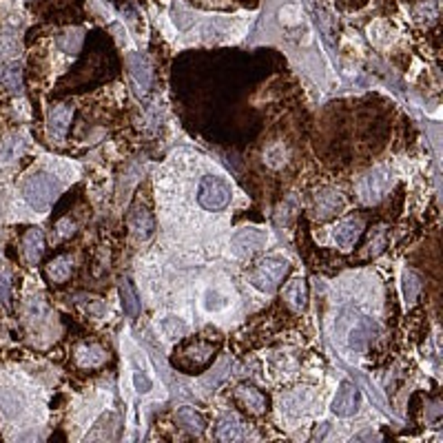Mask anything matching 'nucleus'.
<instances>
[{
	"mask_svg": "<svg viewBox=\"0 0 443 443\" xmlns=\"http://www.w3.org/2000/svg\"><path fill=\"white\" fill-rule=\"evenodd\" d=\"M56 230H58V237H69V235L73 233V224H71V219H60V222H58V226H56Z\"/></svg>",
	"mask_w": 443,
	"mask_h": 443,
	"instance_id": "obj_30",
	"label": "nucleus"
},
{
	"mask_svg": "<svg viewBox=\"0 0 443 443\" xmlns=\"http://www.w3.org/2000/svg\"><path fill=\"white\" fill-rule=\"evenodd\" d=\"M228 306H230V297L224 291H219L217 286L206 288L204 297H202V308L206 313H222V311H226Z\"/></svg>",
	"mask_w": 443,
	"mask_h": 443,
	"instance_id": "obj_17",
	"label": "nucleus"
},
{
	"mask_svg": "<svg viewBox=\"0 0 443 443\" xmlns=\"http://www.w3.org/2000/svg\"><path fill=\"white\" fill-rule=\"evenodd\" d=\"M286 270H288L286 259L270 255L257 264V268L253 270V275H250V284L262 293H273L277 288V284L282 282V277L286 275Z\"/></svg>",
	"mask_w": 443,
	"mask_h": 443,
	"instance_id": "obj_3",
	"label": "nucleus"
},
{
	"mask_svg": "<svg viewBox=\"0 0 443 443\" xmlns=\"http://www.w3.org/2000/svg\"><path fill=\"white\" fill-rule=\"evenodd\" d=\"M237 397H239V402L244 404V406H248L253 413H262L264 410V397L257 393L255 388H239L237 390Z\"/></svg>",
	"mask_w": 443,
	"mask_h": 443,
	"instance_id": "obj_25",
	"label": "nucleus"
},
{
	"mask_svg": "<svg viewBox=\"0 0 443 443\" xmlns=\"http://www.w3.org/2000/svg\"><path fill=\"white\" fill-rule=\"evenodd\" d=\"M342 204H344V199H342V195L339 193H335V191H322L319 195H317V217H322V219H326V217H331V215H335L337 210L342 208Z\"/></svg>",
	"mask_w": 443,
	"mask_h": 443,
	"instance_id": "obj_18",
	"label": "nucleus"
},
{
	"mask_svg": "<svg viewBox=\"0 0 443 443\" xmlns=\"http://www.w3.org/2000/svg\"><path fill=\"white\" fill-rule=\"evenodd\" d=\"M157 328H160V333L166 342H177L188 333L186 322L182 317H177V315H166V317H162L160 322H157Z\"/></svg>",
	"mask_w": 443,
	"mask_h": 443,
	"instance_id": "obj_11",
	"label": "nucleus"
},
{
	"mask_svg": "<svg viewBox=\"0 0 443 443\" xmlns=\"http://www.w3.org/2000/svg\"><path fill=\"white\" fill-rule=\"evenodd\" d=\"M104 360H107V355L100 346H82L78 351V364L84 368H96L104 364Z\"/></svg>",
	"mask_w": 443,
	"mask_h": 443,
	"instance_id": "obj_23",
	"label": "nucleus"
},
{
	"mask_svg": "<svg viewBox=\"0 0 443 443\" xmlns=\"http://www.w3.org/2000/svg\"><path fill=\"white\" fill-rule=\"evenodd\" d=\"M175 417H177V424L184 426L186 430H191V432H202V430H204L202 417H199V415L195 413V408H191V406H182V408L175 413Z\"/></svg>",
	"mask_w": 443,
	"mask_h": 443,
	"instance_id": "obj_22",
	"label": "nucleus"
},
{
	"mask_svg": "<svg viewBox=\"0 0 443 443\" xmlns=\"http://www.w3.org/2000/svg\"><path fill=\"white\" fill-rule=\"evenodd\" d=\"M71 115H73V109L67 107V104H62V107H56L49 115V135L54 140H65L67 135V129H69V122H71Z\"/></svg>",
	"mask_w": 443,
	"mask_h": 443,
	"instance_id": "obj_9",
	"label": "nucleus"
},
{
	"mask_svg": "<svg viewBox=\"0 0 443 443\" xmlns=\"http://www.w3.org/2000/svg\"><path fill=\"white\" fill-rule=\"evenodd\" d=\"M71 266H73L71 257L60 255V257H56V259L47 266V277H49L51 282H56V284L67 282L69 275H71Z\"/></svg>",
	"mask_w": 443,
	"mask_h": 443,
	"instance_id": "obj_21",
	"label": "nucleus"
},
{
	"mask_svg": "<svg viewBox=\"0 0 443 443\" xmlns=\"http://www.w3.org/2000/svg\"><path fill=\"white\" fill-rule=\"evenodd\" d=\"M357 408H360V390L353 382H342L331 404V410L337 417H351L357 413Z\"/></svg>",
	"mask_w": 443,
	"mask_h": 443,
	"instance_id": "obj_6",
	"label": "nucleus"
},
{
	"mask_svg": "<svg viewBox=\"0 0 443 443\" xmlns=\"http://www.w3.org/2000/svg\"><path fill=\"white\" fill-rule=\"evenodd\" d=\"M311 402H313V393L308 388H299V390H295V393H288L286 397H282V406L288 415L304 413V410L311 406Z\"/></svg>",
	"mask_w": 443,
	"mask_h": 443,
	"instance_id": "obj_12",
	"label": "nucleus"
},
{
	"mask_svg": "<svg viewBox=\"0 0 443 443\" xmlns=\"http://www.w3.org/2000/svg\"><path fill=\"white\" fill-rule=\"evenodd\" d=\"M126 62H129L131 76H133L135 82H138V87H140L142 91L149 89V84H151V69H149V62H146L140 54H131Z\"/></svg>",
	"mask_w": 443,
	"mask_h": 443,
	"instance_id": "obj_14",
	"label": "nucleus"
},
{
	"mask_svg": "<svg viewBox=\"0 0 443 443\" xmlns=\"http://www.w3.org/2000/svg\"><path fill=\"white\" fill-rule=\"evenodd\" d=\"M120 297H122V308L126 315H138L140 313V302H138V295L133 293L131 282H124L120 286Z\"/></svg>",
	"mask_w": 443,
	"mask_h": 443,
	"instance_id": "obj_24",
	"label": "nucleus"
},
{
	"mask_svg": "<svg viewBox=\"0 0 443 443\" xmlns=\"http://www.w3.org/2000/svg\"><path fill=\"white\" fill-rule=\"evenodd\" d=\"M266 230L262 228H242L237 233L230 237V253H233L235 257L244 259V257H250L253 253H257L264 244H266Z\"/></svg>",
	"mask_w": 443,
	"mask_h": 443,
	"instance_id": "obj_5",
	"label": "nucleus"
},
{
	"mask_svg": "<svg viewBox=\"0 0 443 443\" xmlns=\"http://www.w3.org/2000/svg\"><path fill=\"white\" fill-rule=\"evenodd\" d=\"M233 188L222 175H204L197 186V204L204 210H224L230 204Z\"/></svg>",
	"mask_w": 443,
	"mask_h": 443,
	"instance_id": "obj_1",
	"label": "nucleus"
},
{
	"mask_svg": "<svg viewBox=\"0 0 443 443\" xmlns=\"http://www.w3.org/2000/svg\"><path fill=\"white\" fill-rule=\"evenodd\" d=\"M362 233V222L360 219H344L333 228V239L337 242V246L344 250H351L355 239Z\"/></svg>",
	"mask_w": 443,
	"mask_h": 443,
	"instance_id": "obj_7",
	"label": "nucleus"
},
{
	"mask_svg": "<svg viewBox=\"0 0 443 443\" xmlns=\"http://www.w3.org/2000/svg\"><path fill=\"white\" fill-rule=\"evenodd\" d=\"M5 84H7V87L12 89V91H18V89H20V73H18V69H16V67L7 71Z\"/></svg>",
	"mask_w": 443,
	"mask_h": 443,
	"instance_id": "obj_29",
	"label": "nucleus"
},
{
	"mask_svg": "<svg viewBox=\"0 0 443 443\" xmlns=\"http://www.w3.org/2000/svg\"><path fill=\"white\" fill-rule=\"evenodd\" d=\"M23 250H25V257L29 264H36L45 250V237H42V230L40 228H29L27 235L23 239Z\"/></svg>",
	"mask_w": 443,
	"mask_h": 443,
	"instance_id": "obj_13",
	"label": "nucleus"
},
{
	"mask_svg": "<svg viewBox=\"0 0 443 443\" xmlns=\"http://www.w3.org/2000/svg\"><path fill=\"white\" fill-rule=\"evenodd\" d=\"M377 333H379V326L373 319H362L360 324H355V328L351 333V339H348V344H351L353 351L362 353V351H366V346L371 344V339H373Z\"/></svg>",
	"mask_w": 443,
	"mask_h": 443,
	"instance_id": "obj_8",
	"label": "nucleus"
},
{
	"mask_svg": "<svg viewBox=\"0 0 443 443\" xmlns=\"http://www.w3.org/2000/svg\"><path fill=\"white\" fill-rule=\"evenodd\" d=\"M133 388L138 390L140 395L151 393V390H153V379L146 373H142V371H135L133 373Z\"/></svg>",
	"mask_w": 443,
	"mask_h": 443,
	"instance_id": "obj_27",
	"label": "nucleus"
},
{
	"mask_svg": "<svg viewBox=\"0 0 443 443\" xmlns=\"http://www.w3.org/2000/svg\"><path fill=\"white\" fill-rule=\"evenodd\" d=\"M171 20L180 31H188L195 25V14L186 5H182L180 0H175L171 5Z\"/></svg>",
	"mask_w": 443,
	"mask_h": 443,
	"instance_id": "obj_20",
	"label": "nucleus"
},
{
	"mask_svg": "<svg viewBox=\"0 0 443 443\" xmlns=\"http://www.w3.org/2000/svg\"><path fill=\"white\" fill-rule=\"evenodd\" d=\"M402 282H404V284H402V288H404V299H406L408 304H413V302L417 299L419 291H421V282H419V277L415 275V273H410V270L404 273V279H402Z\"/></svg>",
	"mask_w": 443,
	"mask_h": 443,
	"instance_id": "obj_26",
	"label": "nucleus"
},
{
	"mask_svg": "<svg viewBox=\"0 0 443 443\" xmlns=\"http://www.w3.org/2000/svg\"><path fill=\"white\" fill-rule=\"evenodd\" d=\"M244 437V428H242V421L235 415H226L219 421L217 426V439L222 441H237Z\"/></svg>",
	"mask_w": 443,
	"mask_h": 443,
	"instance_id": "obj_19",
	"label": "nucleus"
},
{
	"mask_svg": "<svg viewBox=\"0 0 443 443\" xmlns=\"http://www.w3.org/2000/svg\"><path fill=\"white\" fill-rule=\"evenodd\" d=\"M284 297L291 304V308L295 311H304L306 308V302H308V291H306V282L302 277H295L286 291H284Z\"/></svg>",
	"mask_w": 443,
	"mask_h": 443,
	"instance_id": "obj_15",
	"label": "nucleus"
},
{
	"mask_svg": "<svg viewBox=\"0 0 443 443\" xmlns=\"http://www.w3.org/2000/svg\"><path fill=\"white\" fill-rule=\"evenodd\" d=\"M0 410H3V415L9 419L18 417L25 410L23 395H20L18 390H3V393H0Z\"/></svg>",
	"mask_w": 443,
	"mask_h": 443,
	"instance_id": "obj_16",
	"label": "nucleus"
},
{
	"mask_svg": "<svg viewBox=\"0 0 443 443\" xmlns=\"http://www.w3.org/2000/svg\"><path fill=\"white\" fill-rule=\"evenodd\" d=\"M279 20L284 25H297L299 20H302V14H299V7H295V5H286L279 12Z\"/></svg>",
	"mask_w": 443,
	"mask_h": 443,
	"instance_id": "obj_28",
	"label": "nucleus"
},
{
	"mask_svg": "<svg viewBox=\"0 0 443 443\" xmlns=\"http://www.w3.org/2000/svg\"><path fill=\"white\" fill-rule=\"evenodd\" d=\"M58 191H60V184L47 173L31 175L23 184V195L29 202V206L36 208V210H47L49 204L56 199Z\"/></svg>",
	"mask_w": 443,
	"mask_h": 443,
	"instance_id": "obj_2",
	"label": "nucleus"
},
{
	"mask_svg": "<svg viewBox=\"0 0 443 443\" xmlns=\"http://www.w3.org/2000/svg\"><path fill=\"white\" fill-rule=\"evenodd\" d=\"M390 186H393V173H390L388 168L379 166L362 177L357 191H360V197L366 204H373V202H379V199L390 191Z\"/></svg>",
	"mask_w": 443,
	"mask_h": 443,
	"instance_id": "obj_4",
	"label": "nucleus"
},
{
	"mask_svg": "<svg viewBox=\"0 0 443 443\" xmlns=\"http://www.w3.org/2000/svg\"><path fill=\"white\" fill-rule=\"evenodd\" d=\"M129 224H131V228L135 230V235L142 237V239H149V237L153 235V230H155L153 215H151L144 206H135V208L131 210Z\"/></svg>",
	"mask_w": 443,
	"mask_h": 443,
	"instance_id": "obj_10",
	"label": "nucleus"
}]
</instances>
